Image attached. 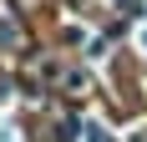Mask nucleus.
Instances as JSON below:
<instances>
[{
    "instance_id": "nucleus-2",
    "label": "nucleus",
    "mask_w": 147,
    "mask_h": 142,
    "mask_svg": "<svg viewBox=\"0 0 147 142\" xmlns=\"http://www.w3.org/2000/svg\"><path fill=\"white\" fill-rule=\"evenodd\" d=\"M137 46H142V51H147V30H142V36H137Z\"/></svg>"
},
{
    "instance_id": "nucleus-1",
    "label": "nucleus",
    "mask_w": 147,
    "mask_h": 142,
    "mask_svg": "<svg viewBox=\"0 0 147 142\" xmlns=\"http://www.w3.org/2000/svg\"><path fill=\"white\" fill-rule=\"evenodd\" d=\"M86 142H112V137H107V127H96V122H91V127H86Z\"/></svg>"
}]
</instances>
